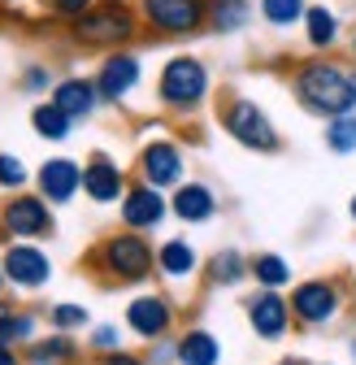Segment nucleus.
I'll return each instance as SVG.
<instances>
[{
	"instance_id": "obj_22",
	"label": "nucleus",
	"mask_w": 356,
	"mask_h": 365,
	"mask_svg": "<svg viewBox=\"0 0 356 365\" xmlns=\"http://www.w3.org/2000/svg\"><path fill=\"white\" fill-rule=\"evenodd\" d=\"M221 361V348L209 331H187L178 339V365H217Z\"/></svg>"
},
{
	"instance_id": "obj_3",
	"label": "nucleus",
	"mask_w": 356,
	"mask_h": 365,
	"mask_svg": "<svg viewBox=\"0 0 356 365\" xmlns=\"http://www.w3.org/2000/svg\"><path fill=\"white\" fill-rule=\"evenodd\" d=\"M209 87H213L209 83V66L200 57H169L161 66V78H157V96L174 113H192V109L204 105Z\"/></svg>"
},
{
	"instance_id": "obj_33",
	"label": "nucleus",
	"mask_w": 356,
	"mask_h": 365,
	"mask_svg": "<svg viewBox=\"0 0 356 365\" xmlns=\"http://www.w3.org/2000/svg\"><path fill=\"white\" fill-rule=\"evenodd\" d=\"M48 87H57L48 66H26V74H22V91H48Z\"/></svg>"
},
{
	"instance_id": "obj_27",
	"label": "nucleus",
	"mask_w": 356,
	"mask_h": 365,
	"mask_svg": "<svg viewBox=\"0 0 356 365\" xmlns=\"http://www.w3.org/2000/svg\"><path fill=\"white\" fill-rule=\"evenodd\" d=\"M326 148L330 153H356V113L326 122Z\"/></svg>"
},
{
	"instance_id": "obj_37",
	"label": "nucleus",
	"mask_w": 356,
	"mask_h": 365,
	"mask_svg": "<svg viewBox=\"0 0 356 365\" xmlns=\"http://www.w3.org/2000/svg\"><path fill=\"white\" fill-rule=\"evenodd\" d=\"M347 48H352V61H356V31H352V39H347Z\"/></svg>"
},
{
	"instance_id": "obj_10",
	"label": "nucleus",
	"mask_w": 356,
	"mask_h": 365,
	"mask_svg": "<svg viewBox=\"0 0 356 365\" xmlns=\"http://www.w3.org/2000/svg\"><path fill=\"white\" fill-rule=\"evenodd\" d=\"M5 279L14 283V287H26V292H35V287H43L53 279V261H48V252H39L35 244H14L9 252H5Z\"/></svg>"
},
{
	"instance_id": "obj_35",
	"label": "nucleus",
	"mask_w": 356,
	"mask_h": 365,
	"mask_svg": "<svg viewBox=\"0 0 356 365\" xmlns=\"http://www.w3.org/2000/svg\"><path fill=\"white\" fill-rule=\"evenodd\" d=\"M100 365H144V361H140V356H130V352H105Z\"/></svg>"
},
{
	"instance_id": "obj_21",
	"label": "nucleus",
	"mask_w": 356,
	"mask_h": 365,
	"mask_svg": "<svg viewBox=\"0 0 356 365\" xmlns=\"http://www.w3.org/2000/svg\"><path fill=\"white\" fill-rule=\"evenodd\" d=\"M31 126H35V135H39V140H53V144H61V140H70V126H74V118H70L66 109H57L53 101H43V105H35V109H31Z\"/></svg>"
},
{
	"instance_id": "obj_36",
	"label": "nucleus",
	"mask_w": 356,
	"mask_h": 365,
	"mask_svg": "<svg viewBox=\"0 0 356 365\" xmlns=\"http://www.w3.org/2000/svg\"><path fill=\"white\" fill-rule=\"evenodd\" d=\"M0 365H18V356H14V348H5V344H0Z\"/></svg>"
},
{
	"instance_id": "obj_30",
	"label": "nucleus",
	"mask_w": 356,
	"mask_h": 365,
	"mask_svg": "<svg viewBox=\"0 0 356 365\" xmlns=\"http://www.w3.org/2000/svg\"><path fill=\"white\" fill-rule=\"evenodd\" d=\"M31 174H26V165H22V157H14V153H0V187H9V192H18L22 182H26Z\"/></svg>"
},
{
	"instance_id": "obj_15",
	"label": "nucleus",
	"mask_w": 356,
	"mask_h": 365,
	"mask_svg": "<svg viewBox=\"0 0 356 365\" xmlns=\"http://www.w3.org/2000/svg\"><path fill=\"white\" fill-rule=\"evenodd\" d=\"M304 39H308V48L313 53H335L339 43H343V18H339V9H330V5H308V14H304Z\"/></svg>"
},
{
	"instance_id": "obj_13",
	"label": "nucleus",
	"mask_w": 356,
	"mask_h": 365,
	"mask_svg": "<svg viewBox=\"0 0 356 365\" xmlns=\"http://www.w3.org/2000/svg\"><path fill=\"white\" fill-rule=\"evenodd\" d=\"M248 322L261 339H283L287 327H291V300H283L278 292H261L248 304Z\"/></svg>"
},
{
	"instance_id": "obj_18",
	"label": "nucleus",
	"mask_w": 356,
	"mask_h": 365,
	"mask_svg": "<svg viewBox=\"0 0 356 365\" xmlns=\"http://www.w3.org/2000/svg\"><path fill=\"white\" fill-rule=\"evenodd\" d=\"M169 304L161 300V296H140V300H130V309H126V327L135 331V335H144V339H161L165 331H169Z\"/></svg>"
},
{
	"instance_id": "obj_26",
	"label": "nucleus",
	"mask_w": 356,
	"mask_h": 365,
	"mask_svg": "<svg viewBox=\"0 0 356 365\" xmlns=\"http://www.w3.org/2000/svg\"><path fill=\"white\" fill-rule=\"evenodd\" d=\"M244 274H248V261H244V252H235V248H221V252L209 261V279L221 283V287H235Z\"/></svg>"
},
{
	"instance_id": "obj_2",
	"label": "nucleus",
	"mask_w": 356,
	"mask_h": 365,
	"mask_svg": "<svg viewBox=\"0 0 356 365\" xmlns=\"http://www.w3.org/2000/svg\"><path fill=\"white\" fill-rule=\"evenodd\" d=\"M140 9H130L126 0H96L78 22H70V35L87 48H122L140 35Z\"/></svg>"
},
{
	"instance_id": "obj_28",
	"label": "nucleus",
	"mask_w": 356,
	"mask_h": 365,
	"mask_svg": "<svg viewBox=\"0 0 356 365\" xmlns=\"http://www.w3.org/2000/svg\"><path fill=\"white\" fill-rule=\"evenodd\" d=\"M35 335V317L31 313H5L0 309V344L14 348V344H26Z\"/></svg>"
},
{
	"instance_id": "obj_12",
	"label": "nucleus",
	"mask_w": 356,
	"mask_h": 365,
	"mask_svg": "<svg viewBox=\"0 0 356 365\" xmlns=\"http://www.w3.org/2000/svg\"><path fill=\"white\" fill-rule=\"evenodd\" d=\"M165 200H161V187H126L122 196V222L130 226V231H152V226H161L165 217Z\"/></svg>"
},
{
	"instance_id": "obj_9",
	"label": "nucleus",
	"mask_w": 356,
	"mask_h": 365,
	"mask_svg": "<svg viewBox=\"0 0 356 365\" xmlns=\"http://www.w3.org/2000/svg\"><path fill=\"white\" fill-rule=\"evenodd\" d=\"M0 222H5V231L18 235V240H39V235L53 231L48 200H39V196H14L5 209H0Z\"/></svg>"
},
{
	"instance_id": "obj_5",
	"label": "nucleus",
	"mask_w": 356,
	"mask_h": 365,
	"mask_svg": "<svg viewBox=\"0 0 356 365\" xmlns=\"http://www.w3.org/2000/svg\"><path fill=\"white\" fill-rule=\"evenodd\" d=\"M96 261H100V269L109 274V279H117V283H140V279H148V274H152V265H157V257H152V244H148L140 231L109 235V240L100 244Z\"/></svg>"
},
{
	"instance_id": "obj_6",
	"label": "nucleus",
	"mask_w": 356,
	"mask_h": 365,
	"mask_svg": "<svg viewBox=\"0 0 356 365\" xmlns=\"http://www.w3.org/2000/svg\"><path fill=\"white\" fill-rule=\"evenodd\" d=\"M221 126L231 130V140H239L244 148L252 153H274L278 148V130L274 122L265 118V109L256 101H226V109H221Z\"/></svg>"
},
{
	"instance_id": "obj_34",
	"label": "nucleus",
	"mask_w": 356,
	"mask_h": 365,
	"mask_svg": "<svg viewBox=\"0 0 356 365\" xmlns=\"http://www.w3.org/2000/svg\"><path fill=\"white\" fill-rule=\"evenodd\" d=\"M117 344H122L117 327H96V331H92V348H100V352H117Z\"/></svg>"
},
{
	"instance_id": "obj_4",
	"label": "nucleus",
	"mask_w": 356,
	"mask_h": 365,
	"mask_svg": "<svg viewBox=\"0 0 356 365\" xmlns=\"http://www.w3.org/2000/svg\"><path fill=\"white\" fill-rule=\"evenodd\" d=\"M140 22L161 39H187L209 26V0H140Z\"/></svg>"
},
{
	"instance_id": "obj_16",
	"label": "nucleus",
	"mask_w": 356,
	"mask_h": 365,
	"mask_svg": "<svg viewBox=\"0 0 356 365\" xmlns=\"http://www.w3.org/2000/svg\"><path fill=\"white\" fill-rule=\"evenodd\" d=\"M78 187H83V170L70 157H53V161L39 165V192L48 205H66Z\"/></svg>"
},
{
	"instance_id": "obj_8",
	"label": "nucleus",
	"mask_w": 356,
	"mask_h": 365,
	"mask_svg": "<svg viewBox=\"0 0 356 365\" xmlns=\"http://www.w3.org/2000/svg\"><path fill=\"white\" fill-rule=\"evenodd\" d=\"M140 78H144V66H140V57L135 53H122V48H113L105 61H100V70H96V87H100V101H109V105H122L130 91L140 87Z\"/></svg>"
},
{
	"instance_id": "obj_41",
	"label": "nucleus",
	"mask_w": 356,
	"mask_h": 365,
	"mask_svg": "<svg viewBox=\"0 0 356 365\" xmlns=\"http://www.w3.org/2000/svg\"><path fill=\"white\" fill-rule=\"evenodd\" d=\"M352 292H356V283H352Z\"/></svg>"
},
{
	"instance_id": "obj_32",
	"label": "nucleus",
	"mask_w": 356,
	"mask_h": 365,
	"mask_svg": "<svg viewBox=\"0 0 356 365\" xmlns=\"http://www.w3.org/2000/svg\"><path fill=\"white\" fill-rule=\"evenodd\" d=\"M48 317H53L57 331H78V327H87V309H83V304H57Z\"/></svg>"
},
{
	"instance_id": "obj_7",
	"label": "nucleus",
	"mask_w": 356,
	"mask_h": 365,
	"mask_svg": "<svg viewBox=\"0 0 356 365\" xmlns=\"http://www.w3.org/2000/svg\"><path fill=\"white\" fill-rule=\"evenodd\" d=\"M343 313V292L330 279H308L291 292V317H300L304 327H326Z\"/></svg>"
},
{
	"instance_id": "obj_20",
	"label": "nucleus",
	"mask_w": 356,
	"mask_h": 365,
	"mask_svg": "<svg viewBox=\"0 0 356 365\" xmlns=\"http://www.w3.org/2000/svg\"><path fill=\"white\" fill-rule=\"evenodd\" d=\"M252 0H209V26L217 35H239L252 22Z\"/></svg>"
},
{
	"instance_id": "obj_19",
	"label": "nucleus",
	"mask_w": 356,
	"mask_h": 365,
	"mask_svg": "<svg viewBox=\"0 0 356 365\" xmlns=\"http://www.w3.org/2000/svg\"><path fill=\"white\" fill-rule=\"evenodd\" d=\"M169 209L183 217V222H209L213 209H217V200H213V192L204 187V182H178Z\"/></svg>"
},
{
	"instance_id": "obj_38",
	"label": "nucleus",
	"mask_w": 356,
	"mask_h": 365,
	"mask_svg": "<svg viewBox=\"0 0 356 365\" xmlns=\"http://www.w3.org/2000/svg\"><path fill=\"white\" fill-rule=\"evenodd\" d=\"M352 222H356V196H352Z\"/></svg>"
},
{
	"instance_id": "obj_17",
	"label": "nucleus",
	"mask_w": 356,
	"mask_h": 365,
	"mask_svg": "<svg viewBox=\"0 0 356 365\" xmlns=\"http://www.w3.org/2000/svg\"><path fill=\"white\" fill-rule=\"evenodd\" d=\"M83 192L92 196V200H100V205H109V200H122V196H126L122 170H117L109 157H92V161L83 165Z\"/></svg>"
},
{
	"instance_id": "obj_14",
	"label": "nucleus",
	"mask_w": 356,
	"mask_h": 365,
	"mask_svg": "<svg viewBox=\"0 0 356 365\" xmlns=\"http://www.w3.org/2000/svg\"><path fill=\"white\" fill-rule=\"evenodd\" d=\"M57 109H66L74 122L78 118H92L96 109H100V87H96V78H83V74H70V78H61L57 87H53V96H48Z\"/></svg>"
},
{
	"instance_id": "obj_1",
	"label": "nucleus",
	"mask_w": 356,
	"mask_h": 365,
	"mask_svg": "<svg viewBox=\"0 0 356 365\" xmlns=\"http://www.w3.org/2000/svg\"><path fill=\"white\" fill-rule=\"evenodd\" d=\"M291 91L295 101L318 113V118H343V113H356V70L335 61V57H308L295 66L291 74Z\"/></svg>"
},
{
	"instance_id": "obj_24",
	"label": "nucleus",
	"mask_w": 356,
	"mask_h": 365,
	"mask_svg": "<svg viewBox=\"0 0 356 365\" xmlns=\"http://www.w3.org/2000/svg\"><path fill=\"white\" fill-rule=\"evenodd\" d=\"M157 265H161V274H169V279H187L196 269V248L187 240H169V244H161Z\"/></svg>"
},
{
	"instance_id": "obj_25",
	"label": "nucleus",
	"mask_w": 356,
	"mask_h": 365,
	"mask_svg": "<svg viewBox=\"0 0 356 365\" xmlns=\"http://www.w3.org/2000/svg\"><path fill=\"white\" fill-rule=\"evenodd\" d=\"M252 279H256L265 292H278V287L291 283V265H287L283 257H274V252H261V257L252 261Z\"/></svg>"
},
{
	"instance_id": "obj_39",
	"label": "nucleus",
	"mask_w": 356,
	"mask_h": 365,
	"mask_svg": "<svg viewBox=\"0 0 356 365\" xmlns=\"http://www.w3.org/2000/svg\"><path fill=\"white\" fill-rule=\"evenodd\" d=\"M352 361H356V339H352Z\"/></svg>"
},
{
	"instance_id": "obj_29",
	"label": "nucleus",
	"mask_w": 356,
	"mask_h": 365,
	"mask_svg": "<svg viewBox=\"0 0 356 365\" xmlns=\"http://www.w3.org/2000/svg\"><path fill=\"white\" fill-rule=\"evenodd\" d=\"M74 356V344L66 339V335H57V339H48V344H35L31 348V365H61V361H70Z\"/></svg>"
},
{
	"instance_id": "obj_23",
	"label": "nucleus",
	"mask_w": 356,
	"mask_h": 365,
	"mask_svg": "<svg viewBox=\"0 0 356 365\" xmlns=\"http://www.w3.org/2000/svg\"><path fill=\"white\" fill-rule=\"evenodd\" d=\"M256 14L270 22L274 31H291L304 22L308 14V0H256Z\"/></svg>"
},
{
	"instance_id": "obj_40",
	"label": "nucleus",
	"mask_w": 356,
	"mask_h": 365,
	"mask_svg": "<svg viewBox=\"0 0 356 365\" xmlns=\"http://www.w3.org/2000/svg\"><path fill=\"white\" fill-rule=\"evenodd\" d=\"M0 287H5V269H0Z\"/></svg>"
},
{
	"instance_id": "obj_31",
	"label": "nucleus",
	"mask_w": 356,
	"mask_h": 365,
	"mask_svg": "<svg viewBox=\"0 0 356 365\" xmlns=\"http://www.w3.org/2000/svg\"><path fill=\"white\" fill-rule=\"evenodd\" d=\"M92 5L96 0H43V9H48L53 18H61V22H78Z\"/></svg>"
},
{
	"instance_id": "obj_11",
	"label": "nucleus",
	"mask_w": 356,
	"mask_h": 365,
	"mask_svg": "<svg viewBox=\"0 0 356 365\" xmlns=\"http://www.w3.org/2000/svg\"><path fill=\"white\" fill-rule=\"evenodd\" d=\"M140 174H144L148 187H178L183 182V153L169 140H152L140 157Z\"/></svg>"
}]
</instances>
